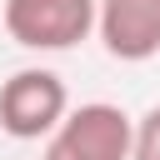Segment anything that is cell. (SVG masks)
I'll return each mask as SVG.
<instances>
[{
	"label": "cell",
	"mask_w": 160,
	"mask_h": 160,
	"mask_svg": "<svg viewBox=\"0 0 160 160\" xmlns=\"http://www.w3.org/2000/svg\"><path fill=\"white\" fill-rule=\"evenodd\" d=\"M40 160H130V115L110 100L75 105L45 135Z\"/></svg>",
	"instance_id": "6da1fadb"
},
{
	"label": "cell",
	"mask_w": 160,
	"mask_h": 160,
	"mask_svg": "<svg viewBox=\"0 0 160 160\" xmlns=\"http://www.w3.org/2000/svg\"><path fill=\"white\" fill-rule=\"evenodd\" d=\"M70 110V90L55 70L25 65L0 85V130L10 140H45Z\"/></svg>",
	"instance_id": "7a4b0ae2"
},
{
	"label": "cell",
	"mask_w": 160,
	"mask_h": 160,
	"mask_svg": "<svg viewBox=\"0 0 160 160\" xmlns=\"http://www.w3.org/2000/svg\"><path fill=\"white\" fill-rule=\"evenodd\" d=\"M5 30L25 50H75L95 35V0H5Z\"/></svg>",
	"instance_id": "3957f363"
},
{
	"label": "cell",
	"mask_w": 160,
	"mask_h": 160,
	"mask_svg": "<svg viewBox=\"0 0 160 160\" xmlns=\"http://www.w3.org/2000/svg\"><path fill=\"white\" fill-rule=\"evenodd\" d=\"M95 35L105 55L140 65L160 55V0H95Z\"/></svg>",
	"instance_id": "277c9868"
},
{
	"label": "cell",
	"mask_w": 160,
	"mask_h": 160,
	"mask_svg": "<svg viewBox=\"0 0 160 160\" xmlns=\"http://www.w3.org/2000/svg\"><path fill=\"white\" fill-rule=\"evenodd\" d=\"M130 160H160V105L130 120Z\"/></svg>",
	"instance_id": "5b68a950"
}]
</instances>
